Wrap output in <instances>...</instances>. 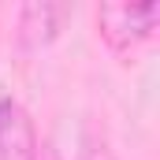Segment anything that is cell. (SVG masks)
Returning a JSON list of instances; mask_svg holds the SVG:
<instances>
[{
	"label": "cell",
	"mask_w": 160,
	"mask_h": 160,
	"mask_svg": "<svg viewBox=\"0 0 160 160\" xmlns=\"http://www.w3.org/2000/svg\"><path fill=\"white\" fill-rule=\"evenodd\" d=\"M11 119H15V104H11L8 97H0V142H4V134H8Z\"/></svg>",
	"instance_id": "3957f363"
},
{
	"label": "cell",
	"mask_w": 160,
	"mask_h": 160,
	"mask_svg": "<svg viewBox=\"0 0 160 160\" xmlns=\"http://www.w3.org/2000/svg\"><path fill=\"white\" fill-rule=\"evenodd\" d=\"M52 160H56V157H52Z\"/></svg>",
	"instance_id": "277c9868"
},
{
	"label": "cell",
	"mask_w": 160,
	"mask_h": 160,
	"mask_svg": "<svg viewBox=\"0 0 160 160\" xmlns=\"http://www.w3.org/2000/svg\"><path fill=\"white\" fill-rule=\"evenodd\" d=\"M67 19V8L63 4H48V0H34L22 8L19 15V38H22V48L26 52H38L48 41L60 34V22Z\"/></svg>",
	"instance_id": "7a4b0ae2"
},
{
	"label": "cell",
	"mask_w": 160,
	"mask_h": 160,
	"mask_svg": "<svg viewBox=\"0 0 160 160\" xmlns=\"http://www.w3.org/2000/svg\"><path fill=\"white\" fill-rule=\"evenodd\" d=\"M160 19V0H123V4H104L101 8V34L112 41L116 48L142 41L153 34Z\"/></svg>",
	"instance_id": "6da1fadb"
}]
</instances>
